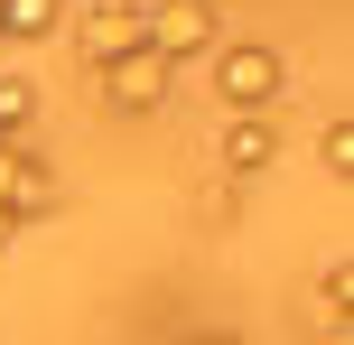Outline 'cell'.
I'll return each instance as SVG.
<instances>
[{
	"label": "cell",
	"instance_id": "7",
	"mask_svg": "<svg viewBox=\"0 0 354 345\" xmlns=\"http://www.w3.org/2000/svg\"><path fill=\"white\" fill-rule=\"evenodd\" d=\"M345 299H354V271H345V252H336V271H317V280H308L299 327L317 336V345H345Z\"/></svg>",
	"mask_w": 354,
	"mask_h": 345
},
{
	"label": "cell",
	"instance_id": "5",
	"mask_svg": "<svg viewBox=\"0 0 354 345\" xmlns=\"http://www.w3.org/2000/svg\"><path fill=\"white\" fill-rule=\"evenodd\" d=\"M93 84H103V103H112V112H159V103H168V84H177V66H159L149 47H131V56H112Z\"/></svg>",
	"mask_w": 354,
	"mask_h": 345
},
{
	"label": "cell",
	"instance_id": "9",
	"mask_svg": "<svg viewBox=\"0 0 354 345\" xmlns=\"http://www.w3.org/2000/svg\"><path fill=\"white\" fill-rule=\"evenodd\" d=\"M28 131H37V84L0 75V140H28Z\"/></svg>",
	"mask_w": 354,
	"mask_h": 345
},
{
	"label": "cell",
	"instance_id": "10",
	"mask_svg": "<svg viewBox=\"0 0 354 345\" xmlns=\"http://www.w3.org/2000/svg\"><path fill=\"white\" fill-rule=\"evenodd\" d=\"M317 159L336 168V187L354 178V122H345V112H336V122H326V140H317Z\"/></svg>",
	"mask_w": 354,
	"mask_h": 345
},
{
	"label": "cell",
	"instance_id": "8",
	"mask_svg": "<svg viewBox=\"0 0 354 345\" xmlns=\"http://www.w3.org/2000/svg\"><path fill=\"white\" fill-rule=\"evenodd\" d=\"M66 28V0H0V47H47Z\"/></svg>",
	"mask_w": 354,
	"mask_h": 345
},
{
	"label": "cell",
	"instance_id": "6",
	"mask_svg": "<svg viewBox=\"0 0 354 345\" xmlns=\"http://www.w3.org/2000/svg\"><path fill=\"white\" fill-rule=\"evenodd\" d=\"M270 159H280V131H270V112H233V122H224V178H233V187H252Z\"/></svg>",
	"mask_w": 354,
	"mask_h": 345
},
{
	"label": "cell",
	"instance_id": "3",
	"mask_svg": "<svg viewBox=\"0 0 354 345\" xmlns=\"http://www.w3.org/2000/svg\"><path fill=\"white\" fill-rule=\"evenodd\" d=\"M140 10L149 0H84V10H75V56H84V75H103L112 56L140 47Z\"/></svg>",
	"mask_w": 354,
	"mask_h": 345
},
{
	"label": "cell",
	"instance_id": "13",
	"mask_svg": "<svg viewBox=\"0 0 354 345\" xmlns=\"http://www.w3.org/2000/svg\"><path fill=\"white\" fill-rule=\"evenodd\" d=\"M0 243H19V224H10V215H0Z\"/></svg>",
	"mask_w": 354,
	"mask_h": 345
},
{
	"label": "cell",
	"instance_id": "2",
	"mask_svg": "<svg viewBox=\"0 0 354 345\" xmlns=\"http://www.w3.org/2000/svg\"><path fill=\"white\" fill-rule=\"evenodd\" d=\"M140 47L159 66H187V56H214L224 28H214V0H149L140 10Z\"/></svg>",
	"mask_w": 354,
	"mask_h": 345
},
{
	"label": "cell",
	"instance_id": "12",
	"mask_svg": "<svg viewBox=\"0 0 354 345\" xmlns=\"http://www.w3.org/2000/svg\"><path fill=\"white\" fill-rule=\"evenodd\" d=\"M187 345H243V336H224V327H205V336H187Z\"/></svg>",
	"mask_w": 354,
	"mask_h": 345
},
{
	"label": "cell",
	"instance_id": "4",
	"mask_svg": "<svg viewBox=\"0 0 354 345\" xmlns=\"http://www.w3.org/2000/svg\"><path fill=\"white\" fill-rule=\"evenodd\" d=\"M0 215H10V224L56 215V168L37 159L28 140H0Z\"/></svg>",
	"mask_w": 354,
	"mask_h": 345
},
{
	"label": "cell",
	"instance_id": "11",
	"mask_svg": "<svg viewBox=\"0 0 354 345\" xmlns=\"http://www.w3.org/2000/svg\"><path fill=\"white\" fill-rule=\"evenodd\" d=\"M205 215H214V224H233V215H243V187L214 178V187H205Z\"/></svg>",
	"mask_w": 354,
	"mask_h": 345
},
{
	"label": "cell",
	"instance_id": "1",
	"mask_svg": "<svg viewBox=\"0 0 354 345\" xmlns=\"http://www.w3.org/2000/svg\"><path fill=\"white\" fill-rule=\"evenodd\" d=\"M214 93H224L233 112H270L289 93V56L261 47V37H233V47H214Z\"/></svg>",
	"mask_w": 354,
	"mask_h": 345
}]
</instances>
